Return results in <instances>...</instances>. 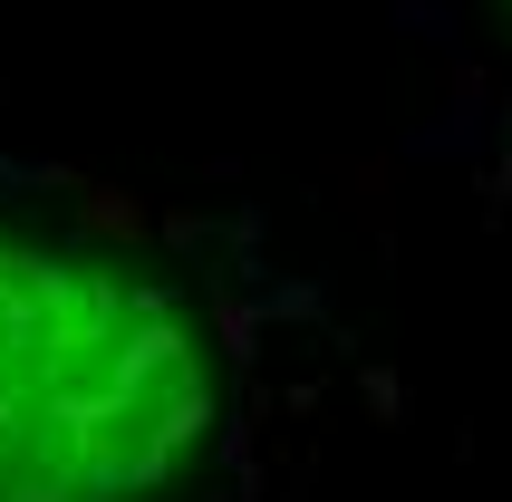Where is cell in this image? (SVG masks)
Segmentation results:
<instances>
[{
  "instance_id": "obj_1",
  "label": "cell",
  "mask_w": 512,
  "mask_h": 502,
  "mask_svg": "<svg viewBox=\"0 0 512 502\" xmlns=\"http://www.w3.org/2000/svg\"><path fill=\"white\" fill-rule=\"evenodd\" d=\"M213 425V338L165 280L0 223V502H155Z\"/></svg>"
}]
</instances>
